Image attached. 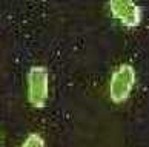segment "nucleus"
Segmentation results:
<instances>
[{"mask_svg":"<svg viewBox=\"0 0 149 147\" xmlns=\"http://www.w3.org/2000/svg\"><path fill=\"white\" fill-rule=\"evenodd\" d=\"M20 147H45V139L38 133H29L23 139V143H22Z\"/></svg>","mask_w":149,"mask_h":147,"instance_id":"4","label":"nucleus"},{"mask_svg":"<svg viewBox=\"0 0 149 147\" xmlns=\"http://www.w3.org/2000/svg\"><path fill=\"white\" fill-rule=\"evenodd\" d=\"M109 11L115 19H118L121 23L128 28L139 26L141 21V9L137 3L131 0H112L109 2Z\"/></svg>","mask_w":149,"mask_h":147,"instance_id":"3","label":"nucleus"},{"mask_svg":"<svg viewBox=\"0 0 149 147\" xmlns=\"http://www.w3.org/2000/svg\"><path fill=\"white\" fill-rule=\"evenodd\" d=\"M135 69L128 63L120 64L112 72L109 80V97L114 103H125L129 98L135 84Z\"/></svg>","mask_w":149,"mask_h":147,"instance_id":"1","label":"nucleus"},{"mask_svg":"<svg viewBox=\"0 0 149 147\" xmlns=\"http://www.w3.org/2000/svg\"><path fill=\"white\" fill-rule=\"evenodd\" d=\"M49 97V72L45 66L28 70V101L34 107H45Z\"/></svg>","mask_w":149,"mask_h":147,"instance_id":"2","label":"nucleus"}]
</instances>
